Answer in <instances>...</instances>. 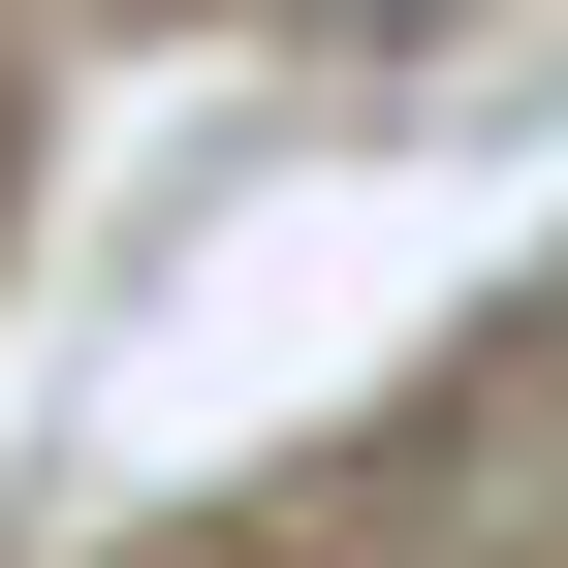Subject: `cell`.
I'll use <instances>...</instances> for the list:
<instances>
[{
	"label": "cell",
	"instance_id": "6da1fadb",
	"mask_svg": "<svg viewBox=\"0 0 568 568\" xmlns=\"http://www.w3.org/2000/svg\"><path fill=\"white\" fill-rule=\"evenodd\" d=\"M284 32H347V63H410V32H474V0H284Z\"/></svg>",
	"mask_w": 568,
	"mask_h": 568
}]
</instances>
